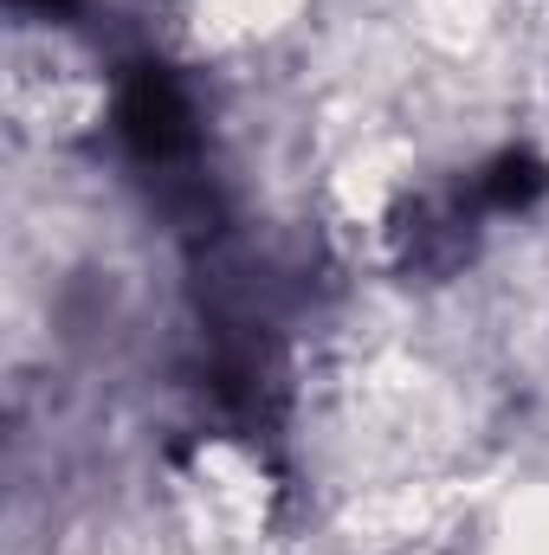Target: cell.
Returning a JSON list of instances; mask_svg holds the SVG:
<instances>
[{
    "mask_svg": "<svg viewBox=\"0 0 549 555\" xmlns=\"http://www.w3.org/2000/svg\"><path fill=\"white\" fill-rule=\"evenodd\" d=\"M304 0H188L181 26H188V46L194 52H214V59H233V52H253L278 39L291 20H297Z\"/></svg>",
    "mask_w": 549,
    "mask_h": 555,
    "instance_id": "cell-2",
    "label": "cell"
},
{
    "mask_svg": "<svg viewBox=\"0 0 549 555\" xmlns=\"http://www.w3.org/2000/svg\"><path fill=\"white\" fill-rule=\"evenodd\" d=\"M498 555H549V504L531 511V517H518V524L505 530V550Z\"/></svg>",
    "mask_w": 549,
    "mask_h": 555,
    "instance_id": "cell-3",
    "label": "cell"
},
{
    "mask_svg": "<svg viewBox=\"0 0 549 555\" xmlns=\"http://www.w3.org/2000/svg\"><path fill=\"white\" fill-rule=\"evenodd\" d=\"M181 511H188L194 537H207L220 550H240L272 517V478L240 439H214L181 472Z\"/></svg>",
    "mask_w": 549,
    "mask_h": 555,
    "instance_id": "cell-1",
    "label": "cell"
}]
</instances>
